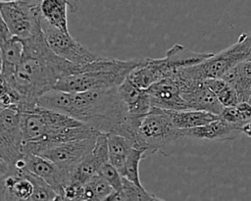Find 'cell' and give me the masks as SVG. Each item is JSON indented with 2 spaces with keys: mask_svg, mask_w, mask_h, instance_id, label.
I'll use <instances>...</instances> for the list:
<instances>
[{
  "mask_svg": "<svg viewBox=\"0 0 251 201\" xmlns=\"http://www.w3.org/2000/svg\"><path fill=\"white\" fill-rule=\"evenodd\" d=\"M118 90L132 121L140 120L151 111L152 104L147 89L138 87L128 77L119 85Z\"/></svg>",
  "mask_w": 251,
  "mask_h": 201,
  "instance_id": "e0dca14e",
  "label": "cell"
},
{
  "mask_svg": "<svg viewBox=\"0 0 251 201\" xmlns=\"http://www.w3.org/2000/svg\"><path fill=\"white\" fill-rule=\"evenodd\" d=\"M20 113L25 154L39 155L53 144L84 139L100 133L66 114L37 104Z\"/></svg>",
  "mask_w": 251,
  "mask_h": 201,
  "instance_id": "3957f363",
  "label": "cell"
},
{
  "mask_svg": "<svg viewBox=\"0 0 251 201\" xmlns=\"http://www.w3.org/2000/svg\"><path fill=\"white\" fill-rule=\"evenodd\" d=\"M141 60L142 58L111 59L106 67L62 77L58 80L54 89L67 92H82L119 87Z\"/></svg>",
  "mask_w": 251,
  "mask_h": 201,
  "instance_id": "277c9868",
  "label": "cell"
},
{
  "mask_svg": "<svg viewBox=\"0 0 251 201\" xmlns=\"http://www.w3.org/2000/svg\"><path fill=\"white\" fill-rule=\"evenodd\" d=\"M134 147L133 142L120 134H108V148L110 163L119 171L124 166L129 152Z\"/></svg>",
  "mask_w": 251,
  "mask_h": 201,
  "instance_id": "7402d4cb",
  "label": "cell"
},
{
  "mask_svg": "<svg viewBox=\"0 0 251 201\" xmlns=\"http://www.w3.org/2000/svg\"><path fill=\"white\" fill-rule=\"evenodd\" d=\"M25 173L33 184V194L30 200H57L56 191L44 179L31 173L27 168Z\"/></svg>",
  "mask_w": 251,
  "mask_h": 201,
  "instance_id": "83f0119b",
  "label": "cell"
},
{
  "mask_svg": "<svg viewBox=\"0 0 251 201\" xmlns=\"http://www.w3.org/2000/svg\"><path fill=\"white\" fill-rule=\"evenodd\" d=\"M237 92L240 101H249L251 96V60L238 63L222 76Z\"/></svg>",
  "mask_w": 251,
  "mask_h": 201,
  "instance_id": "d6986e66",
  "label": "cell"
},
{
  "mask_svg": "<svg viewBox=\"0 0 251 201\" xmlns=\"http://www.w3.org/2000/svg\"><path fill=\"white\" fill-rule=\"evenodd\" d=\"M69 5V10L72 13H76L79 8V0H66Z\"/></svg>",
  "mask_w": 251,
  "mask_h": 201,
  "instance_id": "f546056e",
  "label": "cell"
},
{
  "mask_svg": "<svg viewBox=\"0 0 251 201\" xmlns=\"http://www.w3.org/2000/svg\"><path fill=\"white\" fill-rule=\"evenodd\" d=\"M0 14L11 33L22 39L31 35L41 19L39 3L25 1H1Z\"/></svg>",
  "mask_w": 251,
  "mask_h": 201,
  "instance_id": "9c48e42d",
  "label": "cell"
},
{
  "mask_svg": "<svg viewBox=\"0 0 251 201\" xmlns=\"http://www.w3.org/2000/svg\"><path fill=\"white\" fill-rule=\"evenodd\" d=\"M246 60H251V31L242 33L235 43L218 53H213L201 63L177 69L176 75L195 80L222 77L227 70Z\"/></svg>",
  "mask_w": 251,
  "mask_h": 201,
  "instance_id": "8992f818",
  "label": "cell"
},
{
  "mask_svg": "<svg viewBox=\"0 0 251 201\" xmlns=\"http://www.w3.org/2000/svg\"><path fill=\"white\" fill-rule=\"evenodd\" d=\"M179 138V129L174 125L167 110L152 107L151 111L139 120L133 145L144 150L145 157L155 153L165 155Z\"/></svg>",
  "mask_w": 251,
  "mask_h": 201,
  "instance_id": "5b68a950",
  "label": "cell"
},
{
  "mask_svg": "<svg viewBox=\"0 0 251 201\" xmlns=\"http://www.w3.org/2000/svg\"><path fill=\"white\" fill-rule=\"evenodd\" d=\"M25 162L31 173L44 179L56 191L57 200H61L64 187L70 181L69 176L52 161L37 154L25 153Z\"/></svg>",
  "mask_w": 251,
  "mask_h": 201,
  "instance_id": "7c38bea8",
  "label": "cell"
},
{
  "mask_svg": "<svg viewBox=\"0 0 251 201\" xmlns=\"http://www.w3.org/2000/svg\"><path fill=\"white\" fill-rule=\"evenodd\" d=\"M108 200H162L143 186L123 177V188L120 192H115Z\"/></svg>",
  "mask_w": 251,
  "mask_h": 201,
  "instance_id": "484cf974",
  "label": "cell"
},
{
  "mask_svg": "<svg viewBox=\"0 0 251 201\" xmlns=\"http://www.w3.org/2000/svg\"><path fill=\"white\" fill-rule=\"evenodd\" d=\"M23 42V58L13 79L7 82L15 86L28 104H37L38 98L54 89L62 77L90 70V63L75 65L54 53L44 37L41 23Z\"/></svg>",
  "mask_w": 251,
  "mask_h": 201,
  "instance_id": "7a4b0ae2",
  "label": "cell"
},
{
  "mask_svg": "<svg viewBox=\"0 0 251 201\" xmlns=\"http://www.w3.org/2000/svg\"><path fill=\"white\" fill-rule=\"evenodd\" d=\"M152 107L165 110L188 109L180 87L173 77L161 79L147 88Z\"/></svg>",
  "mask_w": 251,
  "mask_h": 201,
  "instance_id": "5bb4252c",
  "label": "cell"
},
{
  "mask_svg": "<svg viewBox=\"0 0 251 201\" xmlns=\"http://www.w3.org/2000/svg\"><path fill=\"white\" fill-rule=\"evenodd\" d=\"M97 136L53 144L39 155L52 161L70 177L74 170L92 151Z\"/></svg>",
  "mask_w": 251,
  "mask_h": 201,
  "instance_id": "30bf717a",
  "label": "cell"
},
{
  "mask_svg": "<svg viewBox=\"0 0 251 201\" xmlns=\"http://www.w3.org/2000/svg\"><path fill=\"white\" fill-rule=\"evenodd\" d=\"M249 102L251 103V96H250V99H249Z\"/></svg>",
  "mask_w": 251,
  "mask_h": 201,
  "instance_id": "d6a6232c",
  "label": "cell"
},
{
  "mask_svg": "<svg viewBox=\"0 0 251 201\" xmlns=\"http://www.w3.org/2000/svg\"><path fill=\"white\" fill-rule=\"evenodd\" d=\"M41 28L49 47L58 56L75 65H85L102 59L104 56L92 51L76 41L70 32H65L50 25L41 17Z\"/></svg>",
  "mask_w": 251,
  "mask_h": 201,
  "instance_id": "ba28073f",
  "label": "cell"
},
{
  "mask_svg": "<svg viewBox=\"0 0 251 201\" xmlns=\"http://www.w3.org/2000/svg\"><path fill=\"white\" fill-rule=\"evenodd\" d=\"M21 113L16 108H0V175L15 171L24 158Z\"/></svg>",
  "mask_w": 251,
  "mask_h": 201,
  "instance_id": "52a82bcc",
  "label": "cell"
},
{
  "mask_svg": "<svg viewBox=\"0 0 251 201\" xmlns=\"http://www.w3.org/2000/svg\"><path fill=\"white\" fill-rule=\"evenodd\" d=\"M242 133L241 127L219 118L206 125L193 128L179 129L181 137L206 139L212 141H228L235 139Z\"/></svg>",
  "mask_w": 251,
  "mask_h": 201,
  "instance_id": "9a60e30c",
  "label": "cell"
},
{
  "mask_svg": "<svg viewBox=\"0 0 251 201\" xmlns=\"http://www.w3.org/2000/svg\"><path fill=\"white\" fill-rule=\"evenodd\" d=\"M1 49V78L11 81L24 55L23 39L11 35L0 39Z\"/></svg>",
  "mask_w": 251,
  "mask_h": 201,
  "instance_id": "ac0fdd59",
  "label": "cell"
},
{
  "mask_svg": "<svg viewBox=\"0 0 251 201\" xmlns=\"http://www.w3.org/2000/svg\"><path fill=\"white\" fill-rule=\"evenodd\" d=\"M177 84L180 87L181 95L188 109L206 111L218 116L221 115L224 106L205 84V80L177 81Z\"/></svg>",
  "mask_w": 251,
  "mask_h": 201,
  "instance_id": "8fae6325",
  "label": "cell"
},
{
  "mask_svg": "<svg viewBox=\"0 0 251 201\" xmlns=\"http://www.w3.org/2000/svg\"><path fill=\"white\" fill-rule=\"evenodd\" d=\"M205 84L217 96L224 107L234 106L240 102L235 89L222 77L207 78L205 79Z\"/></svg>",
  "mask_w": 251,
  "mask_h": 201,
  "instance_id": "cb8c5ba5",
  "label": "cell"
},
{
  "mask_svg": "<svg viewBox=\"0 0 251 201\" xmlns=\"http://www.w3.org/2000/svg\"><path fill=\"white\" fill-rule=\"evenodd\" d=\"M37 105L66 114L99 132L134 140L137 123L130 119L118 87L82 92L52 89L38 98Z\"/></svg>",
  "mask_w": 251,
  "mask_h": 201,
  "instance_id": "6da1fadb",
  "label": "cell"
},
{
  "mask_svg": "<svg viewBox=\"0 0 251 201\" xmlns=\"http://www.w3.org/2000/svg\"><path fill=\"white\" fill-rule=\"evenodd\" d=\"M212 55V52H196L180 44H175L166 52L164 57L157 58V64L164 78H166L172 76L177 69L199 64Z\"/></svg>",
  "mask_w": 251,
  "mask_h": 201,
  "instance_id": "4fadbf2b",
  "label": "cell"
},
{
  "mask_svg": "<svg viewBox=\"0 0 251 201\" xmlns=\"http://www.w3.org/2000/svg\"><path fill=\"white\" fill-rule=\"evenodd\" d=\"M102 166L103 164L91 151L71 174L70 181L84 185L94 176L99 174V170Z\"/></svg>",
  "mask_w": 251,
  "mask_h": 201,
  "instance_id": "603a6c76",
  "label": "cell"
},
{
  "mask_svg": "<svg viewBox=\"0 0 251 201\" xmlns=\"http://www.w3.org/2000/svg\"><path fill=\"white\" fill-rule=\"evenodd\" d=\"M174 125L178 129L193 128L206 125L220 118V116L200 110H167Z\"/></svg>",
  "mask_w": 251,
  "mask_h": 201,
  "instance_id": "ffe728a7",
  "label": "cell"
},
{
  "mask_svg": "<svg viewBox=\"0 0 251 201\" xmlns=\"http://www.w3.org/2000/svg\"><path fill=\"white\" fill-rule=\"evenodd\" d=\"M26 166L16 168L13 173L0 175V199L2 201L30 200L33 184L26 173Z\"/></svg>",
  "mask_w": 251,
  "mask_h": 201,
  "instance_id": "2e32d148",
  "label": "cell"
},
{
  "mask_svg": "<svg viewBox=\"0 0 251 201\" xmlns=\"http://www.w3.org/2000/svg\"><path fill=\"white\" fill-rule=\"evenodd\" d=\"M114 189L99 174L83 185L82 200H108Z\"/></svg>",
  "mask_w": 251,
  "mask_h": 201,
  "instance_id": "d4e9b609",
  "label": "cell"
},
{
  "mask_svg": "<svg viewBox=\"0 0 251 201\" xmlns=\"http://www.w3.org/2000/svg\"><path fill=\"white\" fill-rule=\"evenodd\" d=\"M1 1H25L30 3H40L41 0H1Z\"/></svg>",
  "mask_w": 251,
  "mask_h": 201,
  "instance_id": "1f68e13d",
  "label": "cell"
},
{
  "mask_svg": "<svg viewBox=\"0 0 251 201\" xmlns=\"http://www.w3.org/2000/svg\"><path fill=\"white\" fill-rule=\"evenodd\" d=\"M99 175L104 177L108 183L112 186L115 192H120L123 188V176L119 170L114 167L110 162L104 164L100 170Z\"/></svg>",
  "mask_w": 251,
  "mask_h": 201,
  "instance_id": "f1b7e54d",
  "label": "cell"
},
{
  "mask_svg": "<svg viewBox=\"0 0 251 201\" xmlns=\"http://www.w3.org/2000/svg\"><path fill=\"white\" fill-rule=\"evenodd\" d=\"M68 9L69 5L66 0H41L39 3L41 17L65 32H70L67 18Z\"/></svg>",
  "mask_w": 251,
  "mask_h": 201,
  "instance_id": "44dd1931",
  "label": "cell"
},
{
  "mask_svg": "<svg viewBox=\"0 0 251 201\" xmlns=\"http://www.w3.org/2000/svg\"><path fill=\"white\" fill-rule=\"evenodd\" d=\"M241 130H242V133H244L248 137H251V121L244 124L241 127Z\"/></svg>",
  "mask_w": 251,
  "mask_h": 201,
  "instance_id": "4dcf8cb0",
  "label": "cell"
},
{
  "mask_svg": "<svg viewBox=\"0 0 251 201\" xmlns=\"http://www.w3.org/2000/svg\"><path fill=\"white\" fill-rule=\"evenodd\" d=\"M143 158H145V151L140 148L133 147L129 152L124 166L119 171L123 177L136 183L139 186H143L139 176V164Z\"/></svg>",
  "mask_w": 251,
  "mask_h": 201,
  "instance_id": "4316f807",
  "label": "cell"
}]
</instances>
